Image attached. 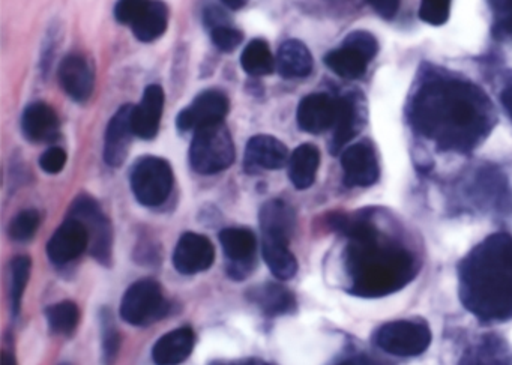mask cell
<instances>
[{"instance_id": "cell-1", "label": "cell", "mask_w": 512, "mask_h": 365, "mask_svg": "<svg viewBox=\"0 0 512 365\" xmlns=\"http://www.w3.org/2000/svg\"><path fill=\"white\" fill-rule=\"evenodd\" d=\"M410 122L440 151L467 154L493 130L496 110L479 86L439 77L428 80L416 92Z\"/></svg>"}, {"instance_id": "cell-2", "label": "cell", "mask_w": 512, "mask_h": 365, "mask_svg": "<svg viewBox=\"0 0 512 365\" xmlns=\"http://www.w3.org/2000/svg\"><path fill=\"white\" fill-rule=\"evenodd\" d=\"M331 224L350 239L346 265L353 295L382 298L403 289L416 277L412 251L380 235L370 218L335 215Z\"/></svg>"}, {"instance_id": "cell-3", "label": "cell", "mask_w": 512, "mask_h": 365, "mask_svg": "<svg viewBox=\"0 0 512 365\" xmlns=\"http://www.w3.org/2000/svg\"><path fill=\"white\" fill-rule=\"evenodd\" d=\"M461 304L481 322L512 319V236L494 233L458 263Z\"/></svg>"}, {"instance_id": "cell-4", "label": "cell", "mask_w": 512, "mask_h": 365, "mask_svg": "<svg viewBox=\"0 0 512 365\" xmlns=\"http://www.w3.org/2000/svg\"><path fill=\"white\" fill-rule=\"evenodd\" d=\"M235 161V145L229 128L221 124L194 133L190 148L191 167L202 175H214L229 169Z\"/></svg>"}, {"instance_id": "cell-5", "label": "cell", "mask_w": 512, "mask_h": 365, "mask_svg": "<svg viewBox=\"0 0 512 365\" xmlns=\"http://www.w3.org/2000/svg\"><path fill=\"white\" fill-rule=\"evenodd\" d=\"M373 341L389 355L412 358L430 347L431 331L422 320H392L374 331Z\"/></svg>"}, {"instance_id": "cell-6", "label": "cell", "mask_w": 512, "mask_h": 365, "mask_svg": "<svg viewBox=\"0 0 512 365\" xmlns=\"http://www.w3.org/2000/svg\"><path fill=\"white\" fill-rule=\"evenodd\" d=\"M131 190L145 206H160L169 199L173 188V170L163 158L145 157L131 170Z\"/></svg>"}, {"instance_id": "cell-7", "label": "cell", "mask_w": 512, "mask_h": 365, "mask_svg": "<svg viewBox=\"0 0 512 365\" xmlns=\"http://www.w3.org/2000/svg\"><path fill=\"white\" fill-rule=\"evenodd\" d=\"M167 304L160 284L154 280H140L125 293L121 316L130 325H149L166 314Z\"/></svg>"}, {"instance_id": "cell-8", "label": "cell", "mask_w": 512, "mask_h": 365, "mask_svg": "<svg viewBox=\"0 0 512 365\" xmlns=\"http://www.w3.org/2000/svg\"><path fill=\"white\" fill-rule=\"evenodd\" d=\"M70 217L85 224L89 233V250L95 260L109 265L112 259V229L98 203L89 196L79 197L71 206Z\"/></svg>"}, {"instance_id": "cell-9", "label": "cell", "mask_w": 512, "mask_h": 365, "mask_svg": "<svg viewBox=\"0 0 512 365\" xmlns=\"http://www.w3.org/2000/svg\"><path fill=\"white\" fill-rule=\"evenodd\" d=\"M227 113H229V100L226 95L215 89H209L197 95L196 100L179 113L176 125L184 133L188 131L196 133L202 128L221 124Z\"/></svg>"}, {"instance_id": "cell-10", "label": "cell", "mask_w": 512, "mask_h": 365, "mask_svg": "<svg viewBox=\"0 0 512 365\" xmlns=\"http://www.w3.org/2000/svg\"><path fill=\"white\" fill-rule=\"evenodd\" d=\"M341 167L347 187H371L380 176L376 149L370 140H362L344 149L341 154Z\"/></svg>"}, {"instance_id": "cell-11", "label": "cell", "mask_w": 512, "mask_h": 365, "mask_svg": "<svg viewBox=\"0 0 512 365\" xmlns=\"http://www.w3.org/2000/svg\"><path fill=\"white\" fill-rule=\"evenodd\" d=\"M469 200L482 209H494L497 212L511 209V194L505 178L497 170L481 169L472 176L467 185Z\"/></svg>"}, {"instance_id": "cell-12", "label": "cell", "mask_w": 512, "mask_h": 365, "mask_svg": "<svg viewBox=\"0 0 512 365\" xmlns=\"http://www.w3.org/2000/svg\"><path fill=\"white\" fill-rule=\"evenodd\" d=\"M89 248V233L85 224L68 217L47 244V256L56 265H65L82 256Z\"/></svg>"}, {"instance_id": "cell-13", "label": "cell", "mask_w": 512, "mask_h": 365, "mask_svg": "<svg viewBox=\"0 0 512 365\" xmlns=\"http://www.w3.org/2000/svg\"><path fill=\"white\" fill-rule=\"evenodd\" d=\"M338 98L328 94H310L298 106L299 128L308 134H322L332 130L337 119Z\"/></svg>"}, {"instance_id": "cell-14", "label": "cell", "mask_w": 512, "mask_h": 365, "mask_svg": "<svg viewBox=\"0 0 512 365\" xmlns=\"http://www.w3.org/2000/svg\"><path fill=\"white\" fill-rule=\"evenodd\" d=\"M134 106H122L107 125L106 139H104V160L109 166L119 167L125 163L130 151L133 130Z\"/></svg>"}, {"instance_id": "cell-15", "label": "cell", "mask_w": 512, "mask_h": 365, "mask_svg": "<svg viewBox=\"0 0 512 365\" xmlns=\"http://www.w3.org/2000/svg\"><path fill=\"white\" fill-rule=\"evenodd\" d=\"M215 259L212 242L197 233H185L178 241L173 254L175 268L181 274L194 275L211 268Z\"/></svg>"}, {"instance_id": "cell-16", "label": "cell", "mask_w": 512, "mask_h": 365, "mask_svg": "<svg viewBox=\"0 0 512 365\" xmlns=\"http://www.w3.org/2000/svg\"><path fill=\"white\" fill-rule=\"evenodd\" d=\"M59 82L71 100L85 103L94 92V71L82 55H70L59 67Z\"/></svg>"}, {"instance_id": "cell-17", "label": "cell", "mask_w": 512, "mask_h": 365, "mask_svg": "<svg viewBox=\"0 0 512 365\" xmlns=\"http://www.w3.org/2000/svg\"><path fill=\"white\" fill-rule=\"evenodd\" d=\"M164 110V91L151 85L143 92L142 100L133 109L134 134L143 140H152L160 130Z\"/></svg>"}, {"instance_id": "cell-18", "label": "cell", "mask_w": 512, "mask_h": 365, "mask_svg": "<svg viewBox=\"0 0 512 365\" xmlns=\"http://www.w3.org/2000/svg\"><path fill=\"white\" fill-rule=\"evenodd\" d=\"M221 247L227 259L232 262L229 272H238V278L244 277L242 272L251 268V259L256 251V236L245 227H230L220 233Z\"/></svg>"}, {"instance_id": "cell-19", "label": "cell", "mask_w": 512, "mask_h": 365, "mask_svg": "<svg viewBox=\"0 0 512 365\" xmlns=\"http://www.w3.org/2000/svg\"><path fill=\"white\" fill-rule=\"evenodd\" d=\"M22 130L26 139L34 143L55 142L59 137V119L49 104H29L22 116Z\"/></svg>"}, {"instance_id": "cell-20", "label": "cell", "mask_w": 512, "mask_h": 365, "mask_svg": "<svg viewBox=\"0 0 512 365\" xmlns=\"http://www.w3.org/2000/svg\"><path fill=\"white\" fill-rule=\"evenodd\" d=\"M289 160V149L272 136H254L245 149V163L254 169H283Z\"/></svg>"}, {"instance_id": "cell-21", "label": "cell", "mask_w": 512, "mask_h": 365, "mask_svg": "<svg viewBox=\"0 0 512 365\" xmlns=\"http://www.w3.org/2000/svg\"><path fill=\"white\" fill-rule=\"evenodd\" d=\"M458 365H512V349L497 335H482L464 350Z\"/></svg>"}, {"instance_id": "cell-22", "label": "cell", "mask_w": 512, "mask_h": 365, "mask_svg": "<svg viewBox=\"0 0 512 365\" xmlns=\"http://www.w3.org/2000/svg\"><path fill=\"white\" fill-rule=\"evenodd\" d=\"M362 116L358 103L352 95H344L338 98L337 119L332 127L331 145L329 151L337 155L346 148L347 143L361 130Z\"/></svg>"}, {"instance_id": "cell-23", "label": "cell", "mask_w": 512, "mask_h": 365, "mask_svg": "<svg viewBox=\"0 0 512 365\" xmlns=\"http://www.w3.org/2000/svg\"><path fill=\"white\" fill-rule=\"evenodd\" d=\"M194 332L191 328H179L161 337L152 349L157 365L182 364L193 352Z\"/></svg>"}, {"instance_id": "cell-24", "label": "cell", "mask_w": 512, "mask_h": 365, "mask_svg": "<svg viewBox=\"0 0 512 365\" xmlns=\"http://www.w3.org/2000/svg\"><path fill=\"white\" fill-rule=\"evenodd\" d=\"M277 71L284 79H302L313 71V56L304 43L289 40L281 44L277 55Z\"/></svg>"}, {"instance_id": "cell-25", "label": "cell", "mask_w": 512, "mask_h": 365, "mask_svg": "<svg viewBox=\"0 0 512 365\" xmlns=\"http://www.w3.org/2000/svg\"><path fill=\"white\" fill-rule=\"evenodd\" d=\"M263 238L283 239L289 242L295 229V212L283 200H271L260 211Z\"/></svg>"}, {"instance_id": "cell-26", "label": "cell", "mask_w": 512, "mask_h": 365, "mask_svg": "<svg viewBox=\"0 0 512 365\" xmlns=\"http://www.w3.org/2000/svg\"><path fill=\"white\" fill-rule=\"evenodd\" d=\"M320 166L319 149L310 143L299 146L290 155L289 178L298 190H307L316 181Z\"/></svg>"}, {"instance_id": "cell-27", "label": "cell", "mask_w": 512, "mask_h": 365, "mask_svg": "<svg viewBox=\"0 0 512 365\" xmlns=\"http://www.w3.org/2000/svg\"><path fill=\"white\" fill-rule=\"evenodd\" d=\"M169 26V8L163 0H151L136 23L131 26L134 37L142 43H152L166 34Z\"/></svg>"}, {"instance_id": "cell-28", "label": "cell", "mask_w": 512, "mask_h": 365, "mask_svg": "<svg viewBox=\"0 0 512 365\" xmlns=\"http://www.w3.org/2000/svg\"><path fill=\"white\" fill-rule=\"evenodd\" d=\"M262 250L266 265L280 280H290L298 271V262L289 250V242L283 239L263 238Z\"/></svg>"}, {"instance_id": "cell-29", "label": "cell", "mask_w": 512, "mask_h": 365, "mask_svg": "<svg viewBox=\"0 0 512 365\" xmlns=\"http://www.w3.org/2000/svg\"><path fill=\"white\" fill-rule=\"evenodd\" d=\"M325 64L337 76L347 80H355L364 76L370 62L361 53L343 44L340 49L332 50L325 56Z\"/></svg>"}, {"instance_id": "cell-30", "label": "cell", "mask_w": 512, "mask_h": 365, "mask_svg": "<svg viewBox=\"0 0 512 365\" xmlns=\"http://www.w3.org/2000/svg\"><path fill=\"white\" fill-rule=\"evenodd\" d=\"M241 65L245 73L253 77L269 76L277 68V59L272 55L265 40H253L241 56Z\"/></svg>"}, {"instance_id": "cell-31", "label": "cell", "mask_w": 512, "mask_h": 365, "mask_svg": "<svg viewBox=\"0 0 512 365\" xmlns=\"http://www.w3.org/2000/svg\"><path fill=\"white\" fill-rule=\"evenodd\" d=\"M253 299L266 314H283L295 307L292 293L278 284L259 287L254 290Z\"/></svg>"}, {"instance_id": "cell-32", "label": "cell", "mask_w": 512, "mask_h": 365, "mask_svg": "<svg viewBox=\"0 0 512 365\" xmlns=\"http://www.w3.org/2000/svg\"><path fill=\"white\" fill-rule=\"evenodd\" d=\"M47 320L56 334L71 335L79 325V307L71 301L59 302L47 310Z\"/></svg>"}, {"instance_id": "cell-33", "label": "cell", "mask_w": 512, "mask_h": 365, "mask_svg": "<svg viewBox=\"0 0 512 365\" xmlns=\"http://www.w3.org/2000/svg\"><path fill=\"white\" fill-rule=\"evenodd\" d=\"M32 262L28 256H19L14 259L11 265V307L13 313L19 314L22 307L23 293H25L26 284L31 277Z\"/></svg>"}, {"instance_id": "cell-34", "label": "cell", "mask_w": 512, "mask_h": 365, "mask_svg": "<svg viewBox=\"0 0 512 365\" xmlns=\"http://www.w3.org/2000/svg\"><path fill=\"white\" fill-rule=\"evenodd\" d=\"M40 226V214L35 209L22 211L10 224V236L14 241L25 242L34 238Z\"/></svg>"}, {"instance_id": "cell-35", "label": "cell", "mask_w": 512, "mask_h": 365, "mask_svg": "<svg viewBox=\"0 0 512 365\" xmlns=\"http://www.w3.org/2000/svg\"><path fill=\"white\" fill-rule=\"evenodd\" d=\"M494 14V35L512 40V0H488Z\"/></svg>"}, {"instance_id": "cell-36", "label": "cell", "mask_w": 512, "mask_h": 365, "mask_svg": "<svg viewBox=\"0 0 512 365\" xmlns=\"http://www.w3.org/2000/svg\"><path fill=\"white\" fill-rule=\"evenodd\" d=\"M451 0H421L419 17L431 26H442L448 22Z\"/></svg>"}, {"instance_id": "cell-37", "label": "cell", "mask_w": 512, "mask_h": 365, "mask_svg": "<svg viewBox=\"0 0 512 365\" xmlns=\"http://www.w3.org/2000/svg\"><path fill=\"white\" fill-rule=\"evenodd\" d=\"M343 44L361 53L368 62L373 61V59L376 58L377 52H379V43H377L376 38H374L370 32H352V34L347 35Z\"/></svg>"}, {"instance_id": "cell-38", "label": "cell", "mask_w": 512, "mask_h": 365, "mask_svg": "<svg viewBox=\"0 0 512 365\" xmlns=\"http://www.w3.org/2000/svg\"><path fill=\"white\" fill-rule=\"evenodd\" d=\"M151 0H118L115 17L121 25L133 26L148 8Z\"/></svg>"}, {"instance_id": "cell-39", "label": "cell", "mask_w": 512, "mask_h": 365, "mask_svg": "<svg viewBox=\"0 0 512 365\" xmlns=\"http://www.w3.org/2000/svg\"><path fill=\"white\" fill-rule=\"evenodd\" d=\"M119 346H121V338L116 331L115 323H113L112 317L106 314L103 316V349L106 365H112L115 362Z\"/></svg>"}, {"instance_id": "cell-40", "label": "cell", "mask_w": 512, "mask_h": 365, "mask_svg": "<svg viewBox=\"0 0 512 365\" xmlns=\"http://www.w3.org/2000/svg\"><path fill=\"white\" fill-rule=\"evenodd\" d=\"M212 43L220 52L230 53L241 46L244 35L238 29L230 28V26H220L211 31Z\"/></svg>"}, {"instance_id": "cell-41", "label": "cell", "mask_w": 512, "mask_h": 365, "mask_svg": "<svg viewBox=\"0 0 512 365\" xmlns=\"http://www.w3.org/2000/svg\"><path fill=\"white\" fill-rule=\"evenodd\" d=\"M65 164H67V152L62 148H50L40 158L41 169L50 175L62 172Z\"/></svg>"}, {"instance_id": "cell-42", "label": "cell", "mask_w": 512, "mask_h": 365, "mask_svg": "<svg viewBox=\"0 0 512 365\" xmlns=\"http://www.w3.org/2000/svg\"><path fill=\"white\" fill-rule=\"evenodd\" d=\"M367 2L382 19L392 20L400 10L401 0H367Z\"/></svg>"}, {"instance_id": "cell-43", "label": "cell", "mask_w": 512, "mask_h": 365, "mask_svg": "<svg viewBox=\"0 0 512 365\" xmlns=\"http://www.w3.org/2000/svg\"><path fill=\"white\" fill-rule=\"evenodd\" d=\"M203 22L206 23L208 28H211V31H214L215 28H220V26H229L227 25V16L224 14L223 10L220 8H208L203 14Z\"/></svg>"}, {"instance_id": "cell-44", "label": "cell", "mask_w": 512, "mask_h": 365, "mask_svg": "<svg viewBox=\"0 0 512 365\" xmlns=\"http://www.w3.org/2000/svg\"><path fill=\"white\" fill-rule=\"evenodd\" d=\"M338 365H383L380 362L374 361V359L368 358L364 355L352 356V358L344 359Z\"/></svg>"}, {"instance_id": "cell-45", "label": "cell", "mask_w": 512, "mask_h": 365, "mask_svg": "<svg viewBox=\"0 0 512 365\" xmlns=\"http://www.w3.org/2000/svg\"><path fill=\"white\" fill-rule=\"evenodd\" d=\"M500 101H502L503 109L508 113L509 118L512 119V83H509L500 95Z\"/></svg>"}, {"instance_id": "cell-46", "label": "cell", "mask_w": 512, "mask_h": 365, "mask_svg": "<svg viewBox=\"0 0 512 365\" xmlns=\"http://www.w3.org/2000/svg\"><path fill=\"white\" fill-rule=\"evenodd\" d=\"M223 4L226 5L229 10H241L247 4V0H223Z\"/></svg>"}, {"instance_id": "cell-47", "label": "cell", "mask_w": 512, "mask_h": 365, "mask_svg": "<svg viewBox=\"0 0 512 365\" xmlns=\"http://www.w3.org/2000/svg\"><path fill=\"white\" fill-rule=\"evenodd\" d=\"M2 365H16V359L10 352H4L2 355Z\"/></svg>"}, {"instance_id": "cell-48", "label": "cell", "mask_w": 512, "mask_h": 365, "mask_svg": "<svg viewBox=\"0 0 512 365\" xmlns=\"http://www.w3.org/2000/svg\"><path fill=\"white\" fill-rule=\"evenodd\" d=\"M239 365H266V364H260V362H247V364H239Z\"/></svg>"}]
</instances>
